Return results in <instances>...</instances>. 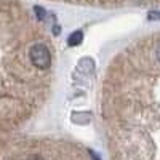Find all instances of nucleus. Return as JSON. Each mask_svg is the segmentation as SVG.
I'll return each instance as SVG.
<instances>
[{"instance_id": "nucleus-1", "label": "nucleus", "mask_w": 160, "mask_h": 160, "mask_svg": "<svg viewBox=\"0 0 160 160\" xmlns=\"http://www.w3.org/2000/svg\"><path fill=\"white\" fill-rule=\"evenodd\" d=\"M29 58H31V62L35 66V68H38V69H47V68H50V64H51L50 51L42 43H37V45H34L31 48Z\"/></svg>"}, {"instance_id": "nucleus-6", "label": "nucleus", "mask_w": 160, "mask_h": 160, "mask_svg": "<svg viewBox=\"0 0 160 160\" xmlns=\"http://www.w3.org/2000/svg\"><path fill=\"white\" fill-rule=\"evenodd\" d=\"M157 58H158V61H160V47L157 48Z\"/></svg>"}, {"instance_id": "nucleus-3", "label": "nucleus", "mask_w": 160, "mask_h": 160, "mask_svg": "<svg viewBox=\"0 0 160 160\" xmlns=\"http://www.w3.org/2000/svg\"><path fill=\"white\" fill-rule=\"evenodd\" d=\"M35 13H37V18H38V19H45V18H47L45 10L40 8V7H35Z\"/></svg>"}, {"instance_id": "nucleus-5", "label": "nucleus", "mask_w": 160, "mask_h": 160, "mask_svg": "<svg viewBox=\"0 0 160 160\" xmlns=\"http://www.w3.org/2000/svg\"><path fill=\"white\" fill-rule=\"evenodd\" d=\"M59 32H61V29H59V26H55V28H53V34H56V35H58Z\"/></svg>"}, {"instance_id": "nucleus-7", "label": "nucleus", "mask_w": 160, "mask_h": 160, "mask_svg": "<svg viewBox=\"0 0 160 160\" xmlns=\"http://www.w3.org/2000/svg\"><path fill=\"white\" fill-rule=\"evenodd\" d=\"M29 160H40L38 157H32V158H29Z\"/></svg>"}, {"instance_id": "nucleus-4", "label": "nucleus", "mask_w": 160, "mask_h": 160, "mask_svg": "<svg viewBox=\"0 0 160 160\" xmlns=\"http://www.w3.org/2000/svg\"><path fill=\"white\" fill-rule=\"evenodd\" d=\"M148 18H149L151 21L160 19V10H158V11H149V15H148Z\"/></svg>"}, {"instance_id": "nucleus-2", "label": "nucleus", "mask_w": 160, "mask_h": 160, "mask_svg": "<svg viewBox=\"0 0 160 160\" xmlns=\"http://www.w3.org/2000/svg\"><path fill=\"white\" fill-rule=\"evenodd\" d=\"M82 38H83V34L80 32V31H75V32H72V34L69 35L68 45H69V47H77V45L82 43Z\"/></svg>"}]
</instances>
